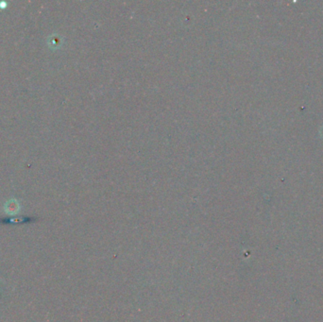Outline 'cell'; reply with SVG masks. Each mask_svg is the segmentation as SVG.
I'll return each mask as SVG.
<instances>
[{"label":"cell","mask_w":323,"mask_h":322,"mask_svg":"<svg viewBox=\"0 0 323 322\" xmlns=\"http://www.w3.org/2000/svg\"><path fill=\"white\" fill-rule=\"evenodd\" d=\"M5 211L9 215H14L19 211V204L15 200H11L5 205Z\"/></svg>","instance_id":"obj_1"}]
</instances>
